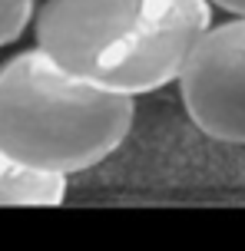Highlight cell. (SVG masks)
Segmentation results:
<instances>
[{
    "label": "cell",
    "mask_w": 245,
    "mask_h": 251,
    "mask_svg": "<svg viewBox=\"0 0 245 251\" xmlns=\"http://www.w3.org/2000/svg\"><path fill=\"white\" fill-rule=\"evenodd\" d=\"M212 10L209 0H43L33 37L73 76L142 96L176 83Z\"/></svg>",
    "instance_id": "1"
},
{
    "label": "cell",
    "mask_w": 245,
    "mask_h": 251,
    "mask_svg": "<svg viewBox=\"0 0 245 251\" xmlns=\"http://www.w3.org/2000/svg\"><path fill=\"white\" fill-rule=\"evenodd\" d=\"M136 123V96L80 79L33 47L0 66V149L17 162L77 176L106 162Z\"/></svg>",
    "instance_id": "2"
},
{
    "label": "cell",
    "mask_w": 245,
    "mask_h": 251,
    "mask_svg": "<svg viewBox=\"0 0 245 251\" xmlns=\"http://www.w3.org/2000/svg\"><path fill=\"white\" fill-rule=\"evenodd\" d=\"M176 86L202 136L245 146V17L209 26L182 63Z\"/></svg>",
    "instance_id": "3"
},
{
    "label": "cell",
    "mask_w": 245,
    "mask_h": 251,
    "mask_svg": "<svg viewBox=\"0 0 245 251\" xmlns=\"http://www.w3.org/2000/svg\"><path fill=\"white\" fill-rule=\"evenodd\" d=\"M66 178L30 169L0 149V205H60L66 199Z\"/></svg>",
    "instance_id": "4"
},
{
    "label": "cell",
    "mask_w": 245,
    "mask_h": 251,
    "mask_svg": "<svg viewBox=\"0 0 245 251\" xmlns=\"http://www.w3.org/2000/svg\"><path fill=\"white\" fill-rule=\"evenodd\" d=\"M37 0H0V47H10L33 26Z\"/></svg>",
    "instance_id": "5"
},
{
    "label": "cell",
    "mask_w": 245,
    "mask_h": 251,
    "mask_svg": "<svg viewBox=\"0 0 245 251\" xmlns=\"http://www.w3.org/2000/svg\"><path fill=\"white\" fill-rule=\"evenodd\" d=\"M209 3L229 17H245V0H209Z\"/></svg>",
    "instance_id": "6"
}]
</instances>
